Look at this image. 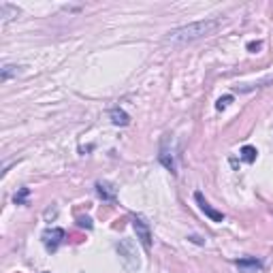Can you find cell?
<instances>
[{
	"mask_svg": "<svg viewBox=\"0 0 273 273\" xmlns=\"http://www.w3.org/2000/svg\"><path fill=\"white\" fill-rule=\"evenodd\" d=\"M220 28V19H201V21H192L188 26H179L175 30H171L167 34V43L173 45H184V43H192L199 39H205L213 34Z\"/></svg>",
	"mask_w": 273,
	"mask_h": 273,
	"instance_id": "cell-1",
	"label": "cell"
},
{
	"mask_svg": "<svg viewBox=\"0 0 273 273\" xmlns=\"http://www.w3.org/2000/svg\"><path fill=\"white\" fill-rule=\"evenodd\" d=\"M133 228H135V233H136V239L141 241V246L149 250V246H152V231H149V226H147V222L143 220V218H135L133 220Z\"/></svg>",
	"mask_w": 273,
	"mask_h": 273,
	"instance_id": "cell-2",
	"label": "cell"
},
{
	"mask_svg": "<svg viewBox=\"0 0 273 273\" xmlns=\"http://www.w3.org/2000/svg\"><path fill=\"white\" fill-rule=\"evenodd\" d=\"M64 239V231L62 228H47L45 233H43V243H45V248L49 250V252H56L58 250V246L62 243Z\"/></svg>",
	"mask_w": 273,
	"mask_h": 273,
	"instance_id": "cell-3",
	"label": "cell"
},
{
	"mask_svg": "<svg viewBox=\"0 0 273 273\" xmlns=\"http://www.w3.org/2000/svg\"><path fill=\"white\" fill-rule=\"evenodd\" d=\"M118 252H120L122 261H124V265L128 269H139V258H136L135 252H133V243L131 241H122L118 246Z\"/></svg>",
	"mask_w": 273,
	"mask_h": 273,
	"instance_id": "cell-4",
	"label": "cell"
},
{
	"mask_svg": "<svg viewBox=\"0 0 273 273\" xmlns=\"http://www.w3.org/2000/svg\"><path fill=\"white\" fill-rule=\"evenodd\" d=\"M195 199H197V203H199V207H201V211H203L211 222H222V220H224V213L218 211V209H213V207L207 203L205 197L201 195V192H195Z\"/></svg>",
	"mask_w": 273,
	"mask_h": 273,
	"instance_id": "cell-5",
	"label": "cell"
},
{
	"mask_svg": "<svg viewBox=\"0 0 273 273\" xmlns=\"http://www.w3.org/2000/svg\"><path fill=\"white\" fill-rule=\"evenodd\" d=\"M96 192H98V197L105 199V201H116V188H113L111 184H107V182H98Z\"/></svg>",
	"mask_w": 273,
	"mask_h": 273,
	"instance_id": "cell-6",
	"label": "cell"
},
{
	"mask_svg": "<svg viewBox=\"0 0 273 273\" xmlns=\"http://www.w3.org/2000/svg\"><path fill=\"white\" fill-rule=\"evenodd\" d=\"M111 122H113V124H118V126H126L128 122H131V118H128V113H126V111H122V109H113V111H111Z\"/></svg>",
	"mask_w": 273,
	"mask_h": 273,
	"instance_id": "cell-7",
	"label": "cell"
},
{
	"mask_svg": "<svg viewBox=\"0 0 273 273\" xmlns=\"http://www.w3.org/2000/svg\"><path fill=\"white\" fill-rule=\"evenodd\" d=\"M237 267H241L246 271H256V269H261V261H256V258H241V261H237Z\"/></svg>",
	"mask_w": 273,
	"mask_h": 273,
	"instance_id": "cell-8",
	"label": "cell"
},
{
	"mask_svg": "<svg viewBox=\"0 0 273 273\" xmlns=\"http://www.w3.org/2000/svg\"><path fill=\"white\" fill-rule=\"evenodd\" d=\"M17 13H19V9H17V6H13V4H6V2H2V4H0V17H4V19H11V17H17Z\"/></svg>",
	"mask_w": 273,
	"mask_h": 273,
	"instance_id": "cell-9",
	"label": "cell"
},
{
	"mask_svg": "<svg viewBox=\"0 0 273 273\" xmlns=\"http://www.w3.org/2000/svg\"><path fill=\"white\" fill-rule=\"evenodd\" d=\"M13 75H17V67H13V64H4L0 68V81H9Z\"/></svg>",
	"mask_w": 273,
	"mask_h": 273,
	"instance_id": "cell-10",
	"label": "cell"
},
{
	"mask_svg": "<svg viewBox=\"0 0 273 273\" xmlns=\"http://www.w3.org/2000/svg\"><path fill=\"white\" fill-rule=\"evenodd\" d=\"M256 147H252V145H243L241 147V158H243V160H246V162H254L256 160Z\"/></svg>",
	"mask_w": 273,
	"mask_h": 273,
	"instance_id": "cell-11",
	"label": "cell"
},
{
	"mask_svg": "<svg viewBox=\"0 0 273 273\" xmlns=\"http://www.w3.org/2000/svg\"><path fill=\"white\" fill-rule=\"evenodd\" d=\"M28 195H30V190H28V188H21L19 190V195H15V203L17 205H21V203H24V201H26V197Z\"/></svg>",
	"mask_w": 273,
	"mask_h": 273,
	"instance_id": "cell-12",
	"label": "cell"
},
{
	"mask_svg": "<svg viewBox=\"0 0 273 273\" xmlns=\"http://www.w3.org/2000/svg\"><path fill=\"white\" fill-rule=\"evenodd\" d=\"M231 100H233V96H224V98H220V100H218V105H215V107H218V109L222 111V109H224V107H226L228 103H231Z\"/></svg>",
	"mask_w": 273,
	"mask_h": 273,
	"instance_id": "cell-13",
	"label": "cell"
},
{
	"mask_svg": "<svg viewBox=\"0 0 273 273\" xmlns=\"http://www.w3.org/2000/svg\"><path fill=\"white\" fill-rule=\"evenodd\" d=\"M79 226H85V228H92V220H90V218H79Z\"/></svg>",
	"mask_w": 273,
	"mask_h": 273,
	"instance_id": "cell-14",
	"label": "cell"
},
{
	"mask_svg": "<svg viewBox=\"0 0 273 273\" xmlns=\"http://www.w3.org/2000/svg\"><path fill=\"white\" fill-rule=\"evenodd\" d=\"M248 49H252V52H254V49H261V43H250V45H248Z\"/></svg>",
	"mask_w": 273,
	"mask_h": 273,
	"instance_id": "cell-15",
	"label": "cell"
}]
</instances>
